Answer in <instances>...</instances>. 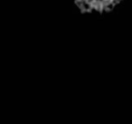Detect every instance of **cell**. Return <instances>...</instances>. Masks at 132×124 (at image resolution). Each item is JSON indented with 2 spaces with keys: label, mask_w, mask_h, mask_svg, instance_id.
Segmentation results:
<instances>
[{
  "label": "cell",
  "mask_w": 132,
  "mask_h": 124,
  "mask_svg": "<svg viewBox=\"0 0 132 124\" xmlns=\"http://www.w3.org/2000/svg\"><path fill=\"white\" fill-rule=\"evenodd\" d=\"M119 0H78V4L88 11H103L116 5Z\"/></svg>",
  "instance_id": "6da1fadb"
}]
</instances>
